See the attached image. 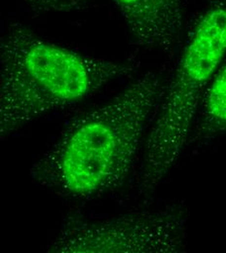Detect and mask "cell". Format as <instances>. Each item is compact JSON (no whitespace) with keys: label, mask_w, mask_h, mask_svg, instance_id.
Returning a JSON list of instances; mask_svg holds the SVG:
<instances>
[{"label":"cell","mask_w":226,"mask_h":253,"mask_svg":"<svg viewBox=\"0 0 226 253\" xmlns=\"http://www.w3.org/2000/svg\"><path fill=\"white\" fill-rule=\"evenodd\" d=\"M192 140L226 133V63L218 71L201 101Z\"/></svg>","instance_id":"obj_6"},{"label":"cell","mask_w":226,"mask_h":253,"mask_svg":"<svg viewBox=\"0 0 226 253\" xmlns=\"http://www.w3.org/2000/svg\"><path fill=\"white\" fill-rule=\"evenodd\" d=\"M136 45L169 51L183 25V0H114Z\"/></svg>","instance_id":"obj_5"},{"label":"cell","mask_w":226,"mask_h":253,"mask_svg":"<svg viewBox=\"0 0 226 253\" xmlns=\"http://www.w3.org/2000/svg\"><path fill=\"white\" fill-rule=\"evenodd\" d=\"M226 58V0H208L148 129L135 185L137 198L153 194L181 154L203 96Z\"/></svg>","instance_id":"obj_3"},{"label":"cell","mask_w":226,"mask_h":253,"mask_svg":"<svg viewBox=\"0 0 226 253\" xmlns=\"http://www.w3.org/2000/svg\"><path fill=\"white\" fill-rule=\"evenodd\" d=\"M35 14L73 12L85 9L93 0H25Z\"/></svg>","instance_id":"obj_7"},{"label":"cell","mask_w":226,"mask_h":253,"mask_svg":"<svg viewBox=\"0 0 226 253\" xmlns=\"http://www.w3.org/2000/svg\"><path fill=\"white\" fill-rule=\"evenodd\" d=\"M0 59L1 139L133 74L139 65L136 60L114 62L80 55L44 40L21 23L11 24L4 32Z\"/></svg>","instance_id":"obj_2"},{"label":"cell","mask_w":226,"mask_h":253,"mask_svg":"<svg viewBox=\"0 0 226 253\" xmlns=\"http://www.w3.org/2000/svg\"><path fill=\"white\" fill-rule=\"evenodd\" d=\"M166 84L147 72L107 102L67 122L31 169L40 186L77 200L97 198L129 178Z\"/></svg>","instance_id":"obj_1"},{"label":"cell","mask_w":226,"mask_h":253,"mask_svg":"<svg viewBox=\"0 0 226 253\" xmlns=\"http://www.w3.org/2000/svg\"><path fill=\"white\" fill-rule=\"evenodd\" d=\"M187 245L183 204L116 215H66L47 246L50 253H180Z\"/></svg>","instance_id":"obj_4"},{"label":"cell","mask_w":226,"mask_h":253,"mask_svg":"<svg viewBox=\"0 0 226 253\" xmlns=\"http://www.w3.org/2000/svg\"><path fill=\"white\" fill-rule=\"evenodd\" d=\"M185 1H188V0H183V2H185Z\"/></svg>","instance_id":"obj_8"}]
</instances>
